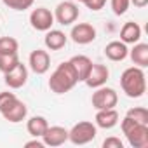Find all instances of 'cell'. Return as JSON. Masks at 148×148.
<instances>
[{"label": "cell", "mask_w": 148, "mask_h": 148, "mask_svg": "<svg viewBox=\"0 0 148 148\" xmlns=\"http://www.w3.org/2000/svg\"><path fill=\"white\" fill-rule=\"evenodd\" d=\"M120 87L127 98H141L146 92V77L139 66H129L120 75Z\"/></svg>", "instance_id": "1"}, {"label": "cell", "mask_w": 148, "mask_h": 148, "mask_svg": "<svg viewBox=\"0 0 148 148\" xmlns=\"http://www.w3.org/2000/svg\"><path fill=\"white\" fill-rule=\"evenodd\" d=\"M79 84L77 75L73 71L70 61H63L61 64H58V68L52 71V75L49 79V89L54 94H64L68 91H71Z\"/></svg>", "instance_id": "2"}, {"label": "cell", "mask_w": 148, "mask_h": 148, "mask_svg": "<svg viewBox=\"0 0 148 148\" xmlns=\"http://www.w3.org/2000/svg\"><path fill=\"white\" fill-rule=\"evenodd\" d=\"M120 129L127 138V143L132 148H148V125L138 124L129 117H124L120 122Z\"/></svg>", "instance_id": "3"}, {"label": "cell", "mask_w": 148, "mask_h": 148, "mask_svg": "<svg viewBox=\"0 0 148 148\" xmlns=\"http://www.w3.org/2000/svg\"><path fill=\"white\" fill-rule=\"evenodd\" d=\"M96 134H98L96 124L87 122V120H82V122L75 124V125L68 131V139L73 145H87V143H91L96 138Z\"/></svg>", "instance_id": "4"}, {"label": "cell", "mask_w": 148, "mask_h": 148, "mask_svg": "<svg viewBox=\"0 0 148 148\" xmlns=\"http://www.w3.org/2000/svg\"><path fill=\"white\" fill-rule=\"evenodd\" d=\"M91 101H92V106H94L96 110L115 108V106H117V103H119V94H117V91H115V89L101 86V87H98V89L92 92Z\"/></svg>", "instance_id": "5"}, {"label": "cell", "mask_w": 148, "mask_h": 148, "mask_svg": "<svg viewBox=\"0 0 148 148\" xmlns=\"http://www.w3.org/2000/svg\"><path fill=\"white\" fill-rule=\"evenodd\" d=\"M77 18H79V5L75 2H68V0L59 2L54 11V21H58L63 26L73 25L77 21Z\"/></svg>", "instance_id": "6"}, {"label": "cell", "mask_w": 148, "mask_h": 148, "mask_svg": "<svg viewBox=\"0 0 148 148\" xmlns=\"http://www.w3.org/2000/svg\"><path fill=\"white\" fill-rule=\"evenodd\" d=\"M30 23L37 32H47L54 25V14L47 7H37L30 14Z\"/></svg>", "instance_id": "7"}, {"label": "cell", "mask_w": 148, "mask_h": 148, "mask_svg": "<svg viewBox=\"0 0 148 148\" xmlns=\"http://www.w3.org/2000/svg\"><path fill=\"white\" fill-rule=\"evenodd\" d=\"M108 77H110V70H108L106 64L92 63V66H91V70H89V73H87V77H86L84 82H86L87 87L98 89V87H101V86L106 84Z\"/></svg>", "instance_id": "8"}, {"label": "cell", "mask_w": 148, "mask_h": 148, "mask_svg": "<svg viewBox=\"0 0 148 148\" xmlns=\"http://www.w3.org/2000/svg\"><path fill=\"white\" fill-rule=\"evenodd\" d=\"M28 64H30L33 73L44 75V73H47L49 68H51V56L44 49H35V51H32V54L28 58Z\"/></svg>", "instance_id": "9"}, {"label": "cell", "mask_w": 148, "mask_h": 148, "mask_svg": "<svg viewBox=\"0 0 148 148\" xmlns=\"http://www.w3.org/2000/svg\"><path fill=\"white\" fill-rule=\"evenodd\" d=\"M70 37L79 45H87V44L94 42V38H96V28L91 23H79L71 28Z\"/></svg>", "instance_id": "10"}, {"label": "cell", "mask_w": 148, "mask_h": 148, "mask_svg": "<svg viewBox=\"0 0 148 148\" xmlns=\"http://www.w3.org/2000/svg\"><path fill=\"white\" fill-rule=\"evenodd\" d=\"M5 75V86L7 87H11V89H21L25 84H26V80H28V68L19 61L12 70H9L7 73H4Z\"/></svg>", "instance_id": "11"}, {"label": "cell", "mask_w": 148, "mask_h": 148, "mask_svg": "<svg viewBox=\"0 0 148 148\" xmlns=\"http://www.w3.org/2000/svg\"><path fill=\"white\" fill-rule=\"evenodd\" d=\"M42 141L45 146H61L68 141V129L61 125H49L47 131L42 134Z\"/></svg>", "instance_id": "12"}, {"label": "cell", "mask_w": 148, "mask_h": 148, "mask_svg": "<svg viewBox=\"0 0 148 148\" xmlns=\"http://www.w3.org/2000/svg\"><path fill=\"white\" fill-rule=\"evenodd\" d=\"M68 61H70L73 71H75L77 80L79 82H84L86 77H87V73H89V70H91V66H92V61L87 56H84V54H77V56L70 58Z\"/></svg>", "instance_id": "13"}, {"label": "cell", "mask_w": 148, "mask_h": 148, "mask_svg": "<svg viewBox=\"0 0 148 148\" xmlns=\"http://www.w3.org/2000/svg\"><path fill=\"white\" fill-rule=\"evenodd\" d=\"M119 112L115 108H106V110H98L96 112V117H94V122H96V127H101V129H112L119 124Z\"/></svg>", "instance_id": "14"}, {"label": "cell", "mask_w": 148, "mask_h": 148, "mask_svg": "<svg viewBox=\"0 0 148 148\" xmlns=\"http://www.w3.org/2000/svg\"><path fill=\"white\" fill-rule=\"evenodd\" d=\"M68 42V37L64 35V32L61 30H47L45 32V38H44V44L49 51H61Z\"/></svg>", "instance_id": "15"}, {"label": "cell", "mask_w": 148, "mask_h": 148, "mask_svg": "<svg viewBox=\"0 0 148 148\" xmlns=\"http://www.w3.org/2000/svg\"><path fill=\"white\" fill-rule=\"evenodd\" d=\"M129 54V49H127V44H124L122 40H113L110 44H106L105 47V56L110 59V61H124Z\"/></svg>", "instance_id": "16"}, {"label": "cell", "mask_w": 148, "mask_h": 148, "mask_svg": "<svg viewBox=\"0 0 148 148\" xmlns=\"http://www.w3.org/2000/svg\"><path fill=\"white\" fill-rule=\"evenodd\" d=\"M26 115H28V106H26L21 99H18L7 112L2 113V117H4L7 122H11V124H19V122H23V120L26 119Z\"/></svg>", "instance_id": "17"}, {"label": "cell", "mask_w": 148, "mask_h": 148, "mask_svg": "<svg viewBox=\"0 0 148 148\" xmlns=\"http://www.w3.org/2000/svg\"><path fill=\"white\" fill-rule=\"evenodd\" d=\"M141 38V26L134 21H127L120 30V40L124 44H136Z\"/></svg>", "instance_id": "18"}, {"label": "cell", "mask_w": 148, "mask_h": 148, "mask_svg": "<svg viewBox=\"0 0 148 148\" xmlns=\"http://www.w3.org/2000/svg\"><path fill=\"white\" fill-rule=\"evenodd\" d=\"M132 45H134V47L129 51L127 56H131V59H132V63H134L136 66L146 68V66H148V44H139V42H136V44H132Z\"/></svg>", "instance_id": "19"}, {"label": "cell", "mask_w": 148, "mask_h": 148, "mask_svg": "<svg viewBox=\"0 0 148 148\" xmlns=\"http://www.w3.org/2000/svg\"><path fill=\"white\" fill-rule=\"evenodd\" d=\"M47 127H49V122H47V119L42 117V115L32 117V119L28 120V124H26V129H28V132H30L33 138H42V134L47 131Z\"/></svg>", "instance_id": "20"}, {"label": "cell", "mask_w": 148, "mask_h": 148, "mask_svg": "<svg viewBox=\"0 0 148 148\" xmlns=\"http://www.w3.org/2000/svg\"><path fill=\"white\" fill-rule=\"evenodd\" d=\"M19 42L14 37H0V54H16Z\"/></svg>", "instance_id": "21"}, {"label": "cell", "mask_w": 148, "mask_h": 148, "mask_svg": "<svg viewBox=\"0 0 148 148\" xmlns=\"http://www.w3.org/2000/svg\"><path fill=\"white\" fill-rule=\"evenodd\" d=\"M125 117L132 119V120H134V122H138V124H146V125H148V110H146V108H143V106L129 108V110H127V113H125Z\"/></svg>", "instance_id": "22"}, {"label": "cell", "mask_w": 148, "mask_h": 148, "mask_svg": "<svg viewBox=\"0 0 148 148\" xmlns=\"http://www.w3.org/2000/svg\"><path fill=\"white\" fill-rule=\"evenodd\" d=\"M18 63H19L18 52H16V54H0V71H2V73H7V71L12 70Z\"/></svg>", "instance_id": "23"}, {"label": "cell", "mask_w": 148, "mask_h": 148, "mask_svg": "<svg viewBox=\"0 0 148 148\" xmlns=\"http://www.w3.org/2000/svg\"><path fill=\"white\" fill-rule=\"evenodd\" d=\"M16 101H18V96L14 92H0V113L7 112Z\"/></svg>", "instance_id": "24"}, {"label": "cell", "mask_w": 148, "mask_h": 148, "mask_svg": "<svg viewBox=\"0 0 148 148\" xmlns=\"http://www.w3.org/2000/svg\"><path fill=\"white\" fill-rule=\"evenodd\" d=\"M2 2L12 11H26L33 5L35 0H2Z\"/></svg>", "instance_id": "25"}, {"label": "cell", "mask_w": 148, "mask_h": 148, "mask_svg": "<svg viewBox=\"0 0 148 148\" xmlns=\"http://www.w3.org/2000/svg\"><path fill=\"white\" fill-rule=\"evenodd\" d=\"M110 4H112V11H113L115 16L125 14L127 9H129V5H131L129 0H110Z\"/></svg>", "instance_id": "26"}, {"label": "cell", "mask_w": 148, "mask_h": 148, "mask_svg": "<svg viewBox=\"0 0 148 148\" xmlns=\"http://www.w3.org/2000/svg\"><path fill=\"white\" fill-rule=\"evenodd\" d=\"M82 4L91 11H101L106 4V0H82Z\"/></svg>", "instance_id": "27"}, {"label": "cell", "mask_w": 148, "mask_h": 148, "mask_svg": "<svg viewBox=\"0 0 148 148\" xmlns=\"http://www.w3.org/2000/svg\"><path fill=\"white\" fill-rule=\"evenodd\" d=\"M103 148H124V143H122L119 138L110 136V138H106V139L103 141Z\"/></svg>", "instance_id": "28"}, {"label": "cell", "mask_w": 148, "mask_h": 148, "mask_svg": "<svg viewBox=\"0 0 148 148\" xmlns=\"http://www.w3.org/2000/svg\"><path fill=\"white\" fill-rule=\"evenodd\" d=\"M25 146H26V148H30V146H37V148H44L45 145H44V141H38V139H33V141H28V143H25Z\"/></svg>", "instance_id": "29"}, {"label": "cell", "mask_w": 148, "mask_h": 148, "mask_svg": "<svg viewBox=\"0 0 148 148\" xmlns=\"http://www.w3.org/2000/svg\"><path fill=\"white\" fill-rule=\"evenodd\" d=\"M129 2H131V4H132L134 7H139V9H141V7H146V5H148V0H129Z\"/></svg>", "instance_id": "30"}, {"label": "cell", "mask_w": 148, "mask_h": 148, "mask_svg": "<svg viewBox=\"0 0 148 148\" xmlns=\"http://www.w3.org/2000/svg\"><path fill=\"white\" fill-rule=\"evenodd\" d=\"M79 2H82V0H79Z\"/></svg>", "instance_id": "31"}]
</instances>
